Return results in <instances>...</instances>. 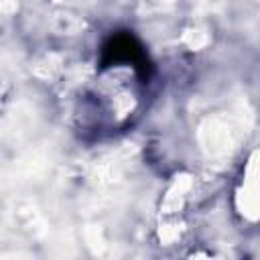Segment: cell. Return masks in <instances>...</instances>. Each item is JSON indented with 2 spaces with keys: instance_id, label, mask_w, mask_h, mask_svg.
<instances>
[{
  "instance_id": "cell-1",
  "label": "cell",
  "mask_w": 260,
  "mask_h": 260,
  "mask_svg": "<svg viewBox=\"0 0 260 260\" xmlns=\"http://www.w3.org/2000/svg\"><path fill=\"white\" fill-rule=\"evenodd\" d=\"M112 67H132L134 75L142 81H148L152 73V65L144 45L130 30H118L110 35L102 45L100 69H112Z\"/></svg>"
}]
</instances>
